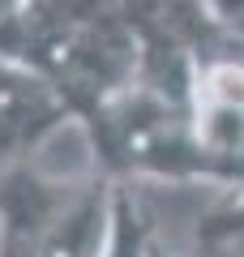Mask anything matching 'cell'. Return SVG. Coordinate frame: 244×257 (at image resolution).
I'll use <instances>...</instances> for the list:
<instances>
[{
    "label": "cell",
    "instance_id": "7a4b0ae2",
    "mask_svg": "<svg viewBox=\"0 0 244 257\" xmlns=\"http://www.w3.org/2000/svg\"><path fill=\"white\" fill-rule=\"evenodd\" d=\"M111 231V180L94 172L90 184H81L69 210L56 219L43 257H103Z\"/></svg>",
    "mask_w": 244,
    "mask_h": 257
},
{
    "label": "cell",
    "instance_id": "6da1fadb",
    "mask_svg": "<svg viewBox=\"0 0 244 257\" xmlns=\"http://www.w3.org/2000/svg\"><path fill=\"white\" fill-rule=\"evenodd\" d=\"M73 197V184L52 180L30 159L13 163L0 180V257H43L47 236Z\"/></svg>",
    "mask_w": 244,
    "mask_h": 257
},
{
    "label": "cell",
    "instance_id": "3957f363",
    "mask_svg": "<svg viewBox=\"0 0 244 257\" xmlns=\"http://www.w3.org/2000/svg\"><path fill=\"white\" fill-rule=\"evenodd\" d=\"M146 257H180V253H172V248H167L159 236H154V240H150V253H146Z\"/></svg>",
    "mask_w": 244,
    "mask_h": 257
}]
</instances>
